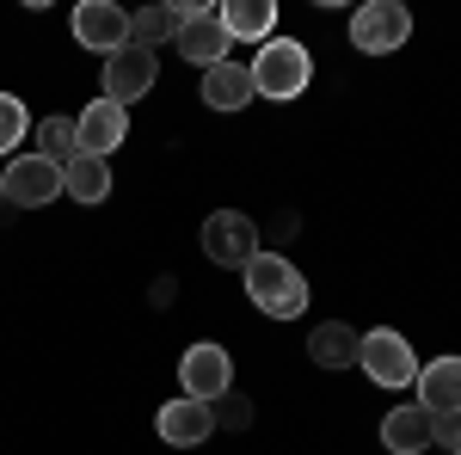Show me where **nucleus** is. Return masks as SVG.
Segmentation results:
<instances>
[{
	"label": "nucleus",
	"mask_w": 461,
	"mask_h": 455,
	"mask_svg": "<svg viewBox=\"0 0 461 455\" xmlns=\"http://www.w3.org/2000/svg\"><path fill=\"white\" fill-rule=\"evenodd\" d=\"M252 74V99H302L308 93V80H314V56H308V43H295V37H271V43H258V56L247 62Z\"/></svg>",
	"instance_id": "f257e3e1"
},
{
	"label": "nucleus",
	"mask_w": 461,
	"mask_h": 455,
	"mask_svg": "<svg viewBox=\"0 0 461 455\" xmlns=\"http://www.w3.org/2000/svg\"><path fill=\"white\" fill-rule=\"evenodd\" d=\"M247 296L265 320H295L308 308V278L289 265L284 252H265V246H258L247 259Z\"/></svg>",
	"instance_id": "f03ea898"
},
{
	"label": "nucleus",
	"mask_w": 461,
	"mask_h": 455,
	"mask_svg": "<svg viewBox=\"0 0 461 455\" xmlns=\"http://www.w3.org/2000/svg\"><path fill=\"white\" fill-rule=\"evenodd\" d=\"M357 363H363V376L375 387H412L419 382V350L406 345L393 326H375V332H363V345H357Z\"/></svg>",
	"instance_id": "7ed1b4c3"
},
{
	"label": "nucleus",
	"mask_w": 461,
	"mask_h": 455,
	"mask_svg": "<svg viewBox=\"0 0 461 455\" xmlns=\"http://www.w3.org/2000/svg\"><path fill=\"white\" fill-rule=\"evenodd\" d=\"M406 37H412V13L400 0H369L351 13V50L363 56H393V50H406Z\"/></svg>",
	"instance_id": "20e7f679"
},
{
	"label": "nucleus",
	"mask_w": 461,
	"mask_h": 455,
	"mask_svg": "<svg viewBox=\"0 0 461 455\" xmlns=\"http://www.w3.org/2000/svg\"><path fill=\"white\" fill-rule=\"evenodd\" d=\"M178 387H185L191 400L215 406V400L234 387V357H228L221 345H210V339H197V345L178 357Z\"/></svg>",
	"instance_id": "39448f33"
},
{
	"label": "nucleus",
	"mask_w": 461,
	"mask_h": 455,
	"mask_svg": "<svg viewBox=\"0 0 461 455\" xmlns=\"http://www.w3.org/2000/svg\"><path fill=\"white\" fill-rule=\"evenodd\" d=\"M0 197L19 210H43L50 197H62V167H50L43 154H19L0 167Z\"/></svg>",
	"instance_id": "423d86ee"
},
{
	"label": "nucleus",
	"mask_w": 461,
	"mask_h": 455,
	"mask_svg": "<svg viewBox=\"0 0 461 455\" xmlns=\"http://www.w3.org/2000/svg\"><path fill=\"white\" fill-rule=\"evenodd\" d=\"M173 50L191 62V68H215V62H228V32H221V13L215 6H197V13H178V37Z\"/></svg>",
	"instance_id": "0eeeda50"
},
{
	"label": "nucleus",
	"mask_w": 461,
	"mask_h": 455,
	"mask_svg": "<svg viewBox=\"0 0 461 455\" xmlns=\"http://www.w3.org/2000/svg\"><path fill=\"white\" fill-rule=\"evenodd\" d=\"M154 80H160V62L148 56V50H117V56H105V99L111 105H136V99H148L154 93Z\"/></svg>",
	"instance_id": "6e6552de"
},
{
	"label": "nucleus",
	"mask_w": 461,
	"mask_h": 455,
	"mask_svg": "<svg viewBox=\"0 0 461 455\" xmlns=\"http://www.w3.org/2000/svg\"><path fill=\"white\" fill-rule=\"evenodd\" d=\"M74 43L80 50H130V13L117 6V0H86V6H74Z\"/></svg>",
	"instance_id": "1a4fd4ad"
},
{
	"label": "nucleus",
	"mask_w": 461,
	"mask_h": 455,
	"mask_svg": "<svg viewBox=\"0 0 461 455\" xmlns=\"http://www.w3.org/2000/svg\"><path fill=\"white\" fill-rule=\"evenodd\" d=\"M203 252H210L215 265H228V271H247V259L258 252V228L240 210H215L203 222Z\"/></svg>",
	"instance_id": "9d476101"
},
{
	"label": "nucleus",
	"mask_w": 461,
	"mask_h": 455,
	"mask_svg": "<svg viewBox=\"0 0 461 455\" xmlns=\"http://www.w3.org/2000/svg\"><path fill=\"white\" fill-rule=\"evenodd\" d=\"M154 431H160V443H173V450H197V443H210V437H215V413L203 406V400L178 394V400L160 406Z\"/></svg>",
	"instance_id": "9b49d317"
},
{
	"label": "nucleus",
	"mask_w": 461,
	"mask_h": 455,
	"mask_svg": "<svg viewBox=\"0 0 461 455\" xmlns=\"http://www.w3.org/2000/svg\"><path fill=\"white\" fill-rule=\"evenodd\" d=\"M123 136H130V111L111 105V99H93V105L74 117V141H80V154L111 160V148H123Z\"/></svg>",
	"instance_id": "f8f14e48"
},
{
	"label": "nucleus",
	"mask_w": 461,
	"mask_h": 455,
	"mask_svg": "<svg viewBox=\"0 0 461 455\" xmlns=\"http://www.w3.org/2000/svg\"><path fill=\"white\" fill-rule=\"evenodd\" d=\"M419 406L430 419H449L461 413V357H437V363H419Z\"/></svg>",
	"instance_id": "ddd939ff"
},
{
	"label": "nucleus",
	"mask_w": 461,
	"mask_h": 455,
	"mask_svg": "<svg viewBox=\"0 0 461 455\" xmlns=\"http://www.w3.org/2000/svg\"><path fill=\"white\" fill-rule=\"evenodd\" d=\"M221 32L228 43H271L277 37V6L271 0H221Z\"/></svg>",
	"instance_id": "4468645a"
},
{
	"label": "nucleus",
	"mask_w": 461,
	"mask_h": 455,
	"mask_svg": "<svg viewBox=\"0 0 461 455\" xmlns=\"http://www.w3.org/2000/svg\"><path fill=\"white\" fill-rule=\"evenodd\" d=\"M382 443L393 455H425L437 443V419H430L425 406H393L388 419H382Z\"/></svg>",
	"instance_id": "2eb2a0df"
},
{
	"label": "nucleus",
	"mask_w": 461,
	"mask_h": 455,
	"mask_svg": "<svg viewBox=\"0 0 461 455\" xmlns=\"http://www.w3.org/2000/svg\"><path fill=\"white\" fill-rule=\"evenodd\" d=\"M203 105L210 111H247L252 105L247 62H215V68H203Z\"/></svg>",
	"instance_id": "dca6fc26"
},
{
	"label": "nucleus",
	"mask_w": 461,
	"mask_h": 455,
	"mask_svg": "<svg viewBox=\"0 0 461 455\" xmlns=\"http://www.w3.org/2000/svg\"><path fill=\"white\" fill-rule=\"evenodd\" d=\"M62 197H74V204H105L111 197V160L74 154L68 167H62Z\"/></svg>",
	"instance_id": "f3484780"
},
{
	"label": "nucleus",
	"mask_w": 461,
	"mask_h": 455,
	"mask_svg": "<svg viewBox=\"0 0 461 455\" xmlns=\"http://www.w3.org/2000/svg\"><path fill=\"white\" fill-rule=\"evenodd\" d=\"M357 345H363V332H351L345 320H326V326H314V339H308V357H314L320 369H351Z\"/></svg>",
	"instance_id": "a211bd4d"
},
{
	"label": "nucleus",
	"mask_w": 461,
	"mask_h": 455,
	"mask_svg": "<svg viewBox=\"0 0 461 455\" xmlns=\"http://www.w3.org/2000/svg\"><path fill=\"white\" fill-rule=\"evenodd\" d=\"M178 37V6H142V13H130V43L136 50H160V43H173Z\"/></svg>",
	"instance_id": "6ab92c4d"
},
{
	"label": "nucleus",
	"mask_w": 461,
	"mask_h": 455,
	"mask_svg": "<svg viewBox=\"0 0 461 455\" xmlns=\"http://www.w3.org/2000/svg\"><path fill=\"white\" fill-rule=\"evenodd\" d=\"M37 154H43L50 167H68L74 154H80V141H74V117H43V123H37Z\"/></svg>",
	"instance_id": "aec40b11"
},
{
	"label": "nucleus",
	"mask_w": 461,
	"mask_h": 455,
	"mask_svg": "<svg viewBox=\"0 0 461 455\" xmlns=\"http://www.w3.org/2000/svg\"><path fill=\"white\" fill-rule=\"evenodd\" d=\"M25 130H32V111H25V99L0 93V154H6V148H19V141H25Z\"/></svg>",
	"instance_id": "412c9836"
},
{
	"label": "nucleus",
	"mask_w": 461,
	"mask_h": 455,
	"mask_svg": "<svg viewBox=\"0 0 461 455\" xmlns=\"http://www.w3.org/2000/svg\"><path fill=\"white\" fill-rule=\"evenodd\" d=\"M210 413H215V424H228V431H247V424H252V400H240V394H221Z\"/></svg>",
	"instance_id": "4be33fe9"
},
{
	"label": "nucleus",
	"mask_w": 461,
	"mask_h": 455,
	"mask_svg": "<svg viewBox=\"0 0 461 455\" xmlns=\"http://www.w3.org/2000/svg\"><path fill=\"white\" fill-rule=\"evenodd\" d=\"M437 443H449V455L461 450V413H449V419H437Z\"/></svg>",
	"instance_id": "5701e85b"
},
{
	"label": "nucleus",
	"mask_w": 461,
	"mask_h": 455,
	"mask_svg": "<svg viewBox=\"0 0 461 455\" xmlns=\"http://www.w3.org/2000/svg\"><path fill=\"white\" fill-rule=\"evenodd\" d=\"M456 455H461V450H456Z\"/></svg>",
	"instance_id": "b1692460"
}]
</instances>
